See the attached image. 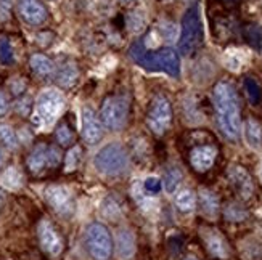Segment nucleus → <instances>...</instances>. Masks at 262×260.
Instances as JSON below:
<instances>
[{"instance_id": "22", "label": "nucleus", "mask_w": 262, "mask_h": 260, "mask_svg": "<svg viewBox=\"0 0 262 260\" xmlns=\"http://www.w3.org/2000/svg\"><path fill=\"white\" fill-rule=\"evenodd\" d=\"M77 79V69L74 64H63L56 73V82L63 87H71Z\"/></svg>"}, {"instance_id": "6", "label": "nucleus", "mask_w": 262, "mask_h": 260, "mask_svg": "<svg viewBox=\"0 0 262 260\" xmlns=\"http://www.w3.org/2000/svg\"><path fill=\"white\" fill-rule=\"evenodd\" d=\"M85 246L94 260H108L113 254V240L103 223L94 222L85 228Z\"/></svg>"}, {"instance_id": "2", "label": "nucleus", "mask_w": 262, "mask_h": 260, "mask_svg": "<svg viewBox=\"0 0 262 260\" xmlns=\"http://www.w3.org/2000/svg\"><path fill=\"white\" fill-rule=\"evenodd\" d=\"M129 56L137 64L148 71H163L176 79L180 76V60L176 50L172 49H161L156 52L148 50L145 40L140 39L130 45Z\"/></svg>"}, {"instance_id": "36", "label": "nucleus", "mask_w": 262, "mask_h": 260, "mask_svg": "<svg viewBox=\"0 0 262 260\" xmlns=\"http://www.w3.org/2000/svg\"><path fill=\"white\" fill-rule=\"evenodd\" d=\"M10 103H8V98L4 92H0V117H4L7 112H8Z\"/></svg>"}, {"instance_id": "24", "label": "nucleus", "mask_w": 262, "mask_h": 260, "mask_svg": "<svg viewBox=\"0 0 262 260\" xmlns=\"http://www.w3.org/2000/svg\"><path fill=\"white\" fill-rule=\"evenodd\" d=\"M243 36L251 47L260 50L262 49V26L260 25H249L245 28Z\"/></svg>"}, {"instance_id": "21", "label": "nucleus", "mask_w": 262, "mask_h": 260, "mask_svg": "<svg viewBox=\"0 0 262 260\" xmlns=\"http://www.w3.org/2000/svg\"><path fill=\"white\" fill-rule=\"evenodd\" d=\"M176 206L182 212H191L196 206V196L191 190H182L176 196Z\"/></svg>"}, {"instance_id": "39", "label": "nucleus", "mask_w": 262, "mask_h": 260, "mask_svg": "<svg viewBox=\"0 0 262 260\" xmlns=\"http://www.w3.org/2000/svg\"><path fill=\"white\" fill-rule=\"evenodd\" d=\"M224 2L227 5H235V4H238V0H224Z\"/></svg>"}, {"instance_id": "37", "label": "nucleus", "mask_w": 262, "mask_h": 260, "mask_svg": "<svg viewBox=\"0 0 262 260\" xmlns=\"http://www.w3.org/2000/svg\"><path fill=\"white\" fill-rule=\"evenodd\" d=\"M176 28L172 26V25H164V26H161V32H163V36L167 39V40H174V37H176Z\"/></svg>"}, {"instance_id": "20", "label": "nucleus", "mask_w": 262, "mask_h": 260, "mask_svg": "<svg viewBox=\"0 0 262 260\" xmlns=\"http://www.w3.org/2000/svg\"><path fill=\"white\" fill-rule=\"evenodd\" d=\"M29 64L32 67V71L36 73L37 76H40V77L52 76L53 71H55L53 61L50 58H47L45 55H32L31 60H29Z\"/></svg>"}, {"instance_id": "31", "label": "nucleus", "mask_w": 262, "mask_h": 260, "mask_svg": "<svg viewBox=\"0 0 262 260\" xmlns=\"http://www.w3.org/2000/svg\"><path fill=\"white\" fill-rule=\"evenodd\" d=\"M243 260H262V246L259 243L246 244L243 249Z\"/></svg>"}, {"instance_id": "15", "label": "nucleus", "mask_w": 262, "mask_h": 260, "mask_svg": "<svg viewBox=\"0 0 262 260\" xmlns=\"http://www.w3.org/2000/svg\"><path fill=\"white\" fill-rule=\"evenodd\" d=\"M215 157H217V150L211 145H201L193 148L190 153V164L198 172H206L212 167Z\"/></svg>"}, {"instance_id": "33", "label": "nucleus", "mask_w": 262, "mask_h": 260, "mask_svg": "<svg viewBox=\"0 0 262 260\" xmlns=\"http://www.w3.org/2000/svg\"><path fill=\"white\" fill-rule=\"evenodd\" d=\"M143 188L148 195H158L161 191V180L158 177H148L143 182Z\"/></svg>"}, {"instance_id": "14", "label": "nucleus", "mask_w": 262, "mask_h": 260, "mask_svg": "<svg viewBox=\"0 0 262 260\" xmlns=\"http://www.w3.org/2000/svg\"><path fill=\"white\" fill-rule=\"evenodd\" d=\"M21 18L31 26H40L47 19V8L39 0H18Z\"/></svg>"}, {"instance_id": "4", "label": "nucleus", "mask_w": 262, "mask_h": 260, "mask_svg": "<svg viewBox=\"0 0 262 260\" xmlns=\"http://www.w3.org/2000/svg\"><path fill=\"white\" fill-rule=\"evenodd\" d=\"M64 108V97L56 88H45L36 100V112L32 121L42 127H50Z\"/></svg>"}, {"instance_id": "13", "label": "nucleus", "mask_w": 262, "mask_h": 260, "mask_svg": "<svg viewBox=\"0 0 262 260\" xmlns=\"http://www.w3.org/2000/svg\"><path fill=\"white\" fill-rule=\"evenodd\" d=\"M39 243L42 246V249L47 252L52 257L60 255L63 251V241L60 238V234L56 233V230L53 228V225L47 220H42L39 223Z\"/></svg>"}, {"instance_id": "28", "label": "nucleus", "mask_w": 262, "mask_h": 260, "mask_svg": "<svg viewBox=\"0 0 262 260\" xmlns=\"http://www.w3.org/2000/svg\"><path fill=\"white\" fill-rule=\"evenodd\" d=\"M0 63L5 66L15 63V52L8 39H0Z\"/></svg>"}, {"instance_id": "3", "label": "nucleus", "mask_w": 262, "mask_h": 260, "mask_svg": "<svg viewBox=\"0 0 262 260\" xmlns=\"http://www.w3.org/2000/svg\"><path fill=\"white\" fill-rule=\"evenodd\" d=\"M203 39H204V31L200 16V7L198 4H195L185 11L184 18H182L180 39H179L180 53L185 56L195 53L201 47Z\"/></svg>"}, {"instance_id": "41", "label": "nucleus", "mask_w": 262, "mask_h": 260, "mask_svg": "<svg viewBox=\"0 0 262 260\" xmlns=\"http://www.w3.org/2000/svg\"><path fill=\"white\" fill-rule=\"evenodd\" d=\"M121 2L127 5V4H132V2H135V0H121Z\"/></svg>"}, {"instance_id": "10", "label": "nucleus", "mask_w": 262, "mask_h": 260, "mask_svg": "<svg viewBox=\"0 0 262 260\" xmlns=\"http://www.w3.org/2000/svg\"><path fill=\"white\" fill-rule=\"evenodd\" d=\"M60 157H61V154L55 146L40 143L29 154L28 167L34 174H37V172H42L45 167H56L60 164Z\"/></svg>"}, {"instance_id": "12", "label": "nucleus", "mask_w": 262, "mask_h": 260, "mask_svg": "<svg viewBox=\"0 0 262 260\" xmlns=\"http://www.w3.org/2000/svg\"><path fill=\"white\" fill-rule=\"evenodd\" d=\"M227 177H229V182H230L232 188L236 191V195L242 199L251 198L253 191H254L253 178L243 166H238V164L230 166L229 171H227Z\"/></svg>"}, {"instance_id": "18", "label": "nucleus", "mask_w": 262, "mask_h": 260, "mask_svg": "<svg viewBox=\"0 0 262 260\" xmlns=\"http://www.w3.org/2000/svg\"><path fill=\"white\" fill-rule=\"evenodd\" d=\"M200 206L208 217H215L219 214V199L211 190H200Z\"/></svg>"}, {"instance_id": "42", "label": "nucleus", "mask_w": 262, "mask_h": 260, "mask_svg": "<svg viewBox=\"0 0 262 260\" xmlns=\"http://www.w3.org/2000/svg\"><path fill=\"white\" fill-rule=\"evenodd\" d=\"M184 260H198L196 257H193V255H188L187 258H184Z\"/></svg>"}, {"instance_id": "25", "label": "nucleus", "mask_w": 262, "mask_h": 260, "mask_svg": "<svg viewBox=\"0 0 262 260\" xmlns=\"http://www.w3.org/2000/svg\"><path fill=\"white\" fill-rule=\"evenodd\" d=\"M163 182H164V188H166L167 193H174L179 186V183L182 182V172L177 167H169L164 174Z\"/></svg>"}, {"instance_id": "27", "label": "nucleus", "mask_w": 262, "mask_h": 260, "mask_svg": "<svg viewBox=\"0 0 262 260\" xmlns=\"http://www.w3.org/2000/svg\"><path fill=\"white\" fill-rule=\"evenodd\" d=\"M0 143H4L8 150L18 148V137H16L15 130L10 126H5V124L0 126Z\"/></svg>"}, {"instance_id": "26", "label": "nucleus", "mask_w": 262, "mask_h": 260, "mask_svg": "<svg viewBox=\"0 0 262 260\" xmlns=\"http://www.w3.org/2000/svg\"><path fill=\"white\" fill-rule=\"evenodd\" d=\"M245 90H246V95H248L249 101H251L253 105H259L262 101V88L253 77L245 79Z\"/></svg>"}, {"instance_id": "5", "label": "nucleus", "mask_w": 262, "mask_h": 260, "mask_svg": "<svg viewBox=\"0 0 262 260\" xmlns=\"http://www.w3.org/2000/svg\"><path fill=\"white\" fill-rule=\"evenodd\" d=\"M94 164L100 174L106 177H118L126 172L129 156L119 143H110L95 154Z\"/></svg>"}, {"instance_id": "38", "label": "nucleus", "mask_w": 262, "mask_h": 260, "mask_svg": "<svg viewBox=\"0 0 262 260\" xmlns=\"http://www.w3.org/2000/svg\"><path fill=\"white\" fill-rule=\"evenodd\" d=\"M4 161H5V154H4V150H2V148H0V167H2Z\"/></svg>"}, {"instance_id": "32", "label": "nucleus", "mask_w": 262, "mask_h": 260, "mask_svg": "<svg viewBox=\"0 0 262 260\" xmlns=\"http://www.w3.org/2000/svg\"><path fill=\"white\" fill-rule=\"evenodd\" d=\"M225 217L230 222H242L246 217V212L236 204H230L229 207H225Z\"/></svg>"}, {"instance_id": "19", "label": "nucleus", "mask_w": 262, "mask_h": 260, "mask_svg": "<svg viewBox=\"0 0 262 260\" xmlns=\"http://www.w3.org/2000/svg\"><path fill=\"white\" fill-rule=\"evenodd\" d=\"M245 137L248 145L254 150L262 148V126L254 121V119H248L246 126H245Z\"/></svg>"}, {"instance_id": "11", "label": "nucleus", "mask_w": 262, "mask_h": 260, "mask_svg": "<svg viewBox=\"0 0 262 260\" xmlns=\"http://www.w3.org/2000/svg\"><path fill=\"white\" fill-rule=\"evenodd\" d=\"M81 124H82V138L87 145H97L103 138V124L98 119L97 112L90 108L84 106L81 111Z\"/></svg>"}, {"instance_id": "35", "label": "nucleus", "mask_w": 262, "mask_h": 260, "mask_svg": "<svg viewBox=\"0 0 262 260\" xmlns=\"http://www.w3.org/2000/svg\"><path fill=\"white\" fill-rule=\"evenodd\" d=\"M31 109V100L29 98H21L16 103V111L21 112V114H28Z\"/></svg>"}, {"instance_id": "23", "label": "nucleus", "mask_w": 262, "mask_h": 260, "mask_svg": "<svg viewBox=\"0 0 262 260\" xmlns=\"http://www.w3.org/2000/svg\"><path fill=\"white\" fill-rule=\"evenodd\" d=\"M2 185L8 190H18L23 185V175L16 167H8L4 172Z\"/></svg>"}, {"instance_id": "7", "label": "nucleus", "mask_w": 262, "mask_h": 260, "mask_svg": "<svg viewBox=\"0 0 262 260\" xmlns=\"http://www.w3.org/2000/svg\"><path fill=\"white\" fill-rule=\"evenodd\" d=\"M129 116V103L124 97H110L100 109V121L110 130H121Z\"/></svg>"}, {"instance_id": "30", "label": "nucleus", "mask_w": 262, "mask_h": 260, "mask_svg": "<svg viewBox=\"0 0 262 260\" xmlns=\"http://www.w3.org/2000/svg\"><path fill=\"white\" fill-rule=\"evenodd\" d=\"M56 140H58V143L61 146H68V145L73 143L74 135H73V132L70 130V127H68L66 124H61V126L56 129Z\"/></svg>"}, {"instance_id": "34", "label": "nucleus", "mask_w": 262, "mask_h": 260, "mask_svg": "<svg viewBox=\"0 0 262 260\" xmlns=\"http://www.w3.org/2000/svg\"><path fill=\"white\" fill-rule=\"evenodd\" d=\"M13 0H0V21H7L11 13Z\"/></svg>"}, {"instance_id": "9", "label": "nucleus", "mask_w": 262, "mask_h": 260, "mask_svg": "<svg viewBox=\"0 0 262 260\" xmlns=\"http://www.w3.org/2000/svg\"><path fill=\"white\" fill-rule=\"evenodd\" d=\"M45 201L47 204L61 217H71L76 210V202L70 190L61 185H50L45 190Z\"/></svg>"}, {"instance_id": "29", "label": "nucleus", "mask_w": 262, "mask_h": 260, "mask_svg": "<svg viewBox=\"0 0 262 260\" xmlns=\"http://www.w3.org/2000/svg\"><path fill=\"white\" fill-rule=\"evenodd\" d=\"M81 154H82V151H81L79 146H74L73 150L68 151L66 161H64V167H66L68 172H71V171H74V169H77V164H79V161H81Z\"/></svg>"}, {"instance_id": "16", "label": "nucleus", "mask_w": 262, "mask_h": 260, "mask_svg": "<svg viewBox=\"0 0 262 260\" xmlns=\"http://www.w3.org/2000/svg\"><path fill=\"white\" fill-rule=\"evenodd\" d=\"M203 240L206 243L208 251L219 257V258H227L229 257V244H227L225 238L221 234V231L212 230V228H204L203 230Z\"/></svg>"}, {"instance_id": "40", "label": "nucleus", "mask_w": 262, "mask_h": 260, "mask_svg": "<svg viewBox=\"0 0 262 260\" xmlns=\"http://www.w3.org/2000/svg\"><path fill=\"white\" fill-rule=\"evenodd\" d=\"M4 206V193H2V190H0V209H2Z\"/></svg>"}, {"instance_id": "1", "label": "nucleus", "mask_w": 262, "mask_h": 260, "mask_svg": "<svg viewBox=\"0 0 262 260\" xmlns=\"http://www.w3.org/2000/svg\"><path fill=\"white\" fill-rule=\"evenodd\" d=\"M214 108L217 114V124L225 138L236 141L240 138L242 119H240V100L235 87L229 82H219L214 87Z\"/></svg>"}, {"instance_id": "8", "label": "nucleus", "mask_w": 262, "mask_h": 260, "mask_svg": "<svg viewBox=\"0 0 262 260\" xmlns=\"http://www.w3.org/2000/svg\"><path fill=\"white\" fill-rule=\"evenodd\" d=\"M148 127L156 135H163L172 122V108H170L169 100L163 95L153 98L150 109H148Z\"/></svg>"}, {"instance_id": "17", "label": "nucleus", "mask_w": 262, "mask_h": 260, "mask_svg": "<svg viewBox=\"0 0 262 260\" xmlns=\"http://www.w3.org/2000/svg\"><path fill=\"white\" fill-rule=\"evenodd\" d=\"M116 249L121 258L130 260L135 254V238L129 230H121L116 238Z\"/></svg>"}]
</instances>
